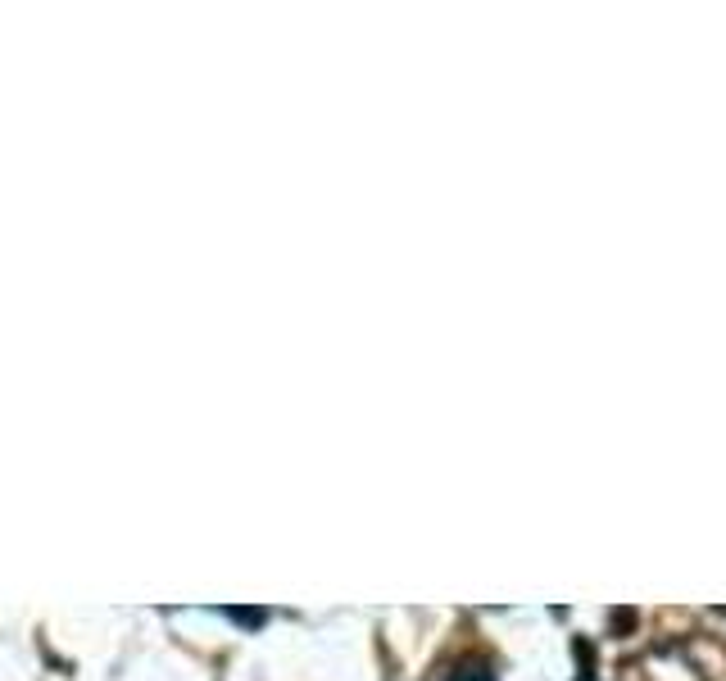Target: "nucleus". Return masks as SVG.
<instances>
[{
	"instance_id": "nucleus-1",
	"label": "nucleus",
	"mask_w": 726,
	"mask_h": 681,
	"mask_svg": "<svg viewBox=\"0 0 726 681\" xmlns=\"http://www.w3.org/2000/svg\"><path fill=\"white\" fill-rule=\"evenodd\" d=\"M450 681H491V672H486V663L481 659H463Z\"/></svg>"
},
{
	"instance_id": "nucleus-4",
	"label": "nucleus",
	"mask_w": 726,
	"mask_h": 681,
	"mask_svg": "<svg viewBox=\"0 0 726 681\" xmlns=\"http://www.w3.org/2000/svg\"><path fill=\"white\" fill-rule=\"evenodd\" d=\"M577 663H581V677H590V672H595V650H590L586 641H577Z\"/></svg>"
},
{
	"instance_id": "nucleus-2",
	"label": "nucleus",
	"mask_w": 726,
	"mask_h": 681,
	"mask_svg": "<svg viewBox=\"0 0 726 681\" xmlns=\"http://www.w3.org/2000/svg\"><path fill=\"white\" fill-rule=\"evenodd\" d=\"M227 618L241 622V627H264V613L259 609H227Z\"/></svg>"
},
{
	"instance_id": "nucleus-3",
	"label": "nucleus",
	"mask_w": 726,
	"mask_h": 681,
	"mask_svg": "<svg viewBox=\"0 0 726 681\" xmlns=\"http://www.w3.org/2000/svg\"><path fill=\"white\" fill-rule=\"evenodd\" d=\"M609 622H613V632L622 636V632H631V627H636V613H631V609H613Z\"/></svg>"
}]
</instances>
